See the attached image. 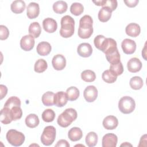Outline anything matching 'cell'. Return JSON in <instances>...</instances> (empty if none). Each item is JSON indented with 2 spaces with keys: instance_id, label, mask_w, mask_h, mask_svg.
Here are the masks:
<instances>
[{
  "instance_id": "d6986e66",
  "label": "cell",
  "mask_w": 147,
  "mask_h": 147,
  "mask_svg": "<svg viewBox=\"0 0 147 147\" xmlns=\"http://www.w3.org/2000/svg\"><path fill=\"white\" fill-rule=\"evenodd\" d=\"M52 49L51 44L46 41H42L38 44L36 51L37 53L42 56H47L49 54Z\"/></svg>"
},
{
  "instance_id": "4dcf8cb0",
  "label": "cell",
  "mask_w": 147,
  "mask_h": 147,
  "mask_svg": "<svg viewBox=\"0 0 147 147\" xmlns=\"http://www.w3.org/2000/svg\"><path fill=\"white\" fill-rule=\"evenodd\" d=\"M143 80L140 76H133L130 80L129 84L130 87L135 90H138L141 89L143 86Z\"/></svg>"
},
{
  "instance_id": "60d3db41",
  "label": "cell",
  "mask_w": 147,
  "mask_h": 147,
  "mask_svg": "<svg viewBox=\"0 0 147 147\" xmlns=\"http://www.w3.org/2000/svg\"><path fill=\"white\" fill-rule=\"evenodd\" d=\"M117 5L118 3L116 0H104L102 6L109 7L113 11L117 9Z\"/></svg>"
},
{
  "instance_id": "d6a6232c",
  "label": "cell",
  "mask_w": 147,
  "mask_h": 147,
  "mask_svg": "<svg viewBox=\"0 0 147 147\" xmlns=\"http://www.w3.org/2000/svg\"><path fill=\"white\" fill-rule=\"evenodd\" d=\"M81 78L86 82H92L95 80L96 75L93 71L86 69L81 73Z\"/></svg>"
},
{
  "instance_id": "d4e9b609",
  "label": "cell",
  "mask_w": 147,
  "mask_h": 147,
  "mask_svg": "<svg viewBox=\"0 0 147 147\" xmlns=\"http://www.w3.org/2000/svg\"><path fill=\"white\" fill-rule=\"evenodd\" d=\"M0 119L1 122L5 125H7L11 122L13 120L11 117L9 108L4 106L3 108L1 110Z\"/></svg>"
},
{
  "instance_id": "836d02e7",
  "label": "cell",
  "mask_w": 147,
  "mask_h": 147,
  "mask_svg": "<svg viewBox=\"0 0 147 147\" xmlns=\"http://www.w3.org/2000/svg\"><path fill=\"white\" fill-rule=\"evenodd\" d=\"M48 67V64L47 61L42 59H40L37 60L34 66V70L37 73H41L44 72Z\"/></svg>"
},
{
  "instance_id": "8992f818",
  "label": "cell",
  "mask_w": 147,
  "mask_h": 147,
  "mask_svg": "<svg viewBox=\"0 0 147 147\" xmlns=\"http://www.w3.org/2000/svg\"><path fill=\"white\" fill-rule=\"evenodd\" d=\"M34 44V38L30 34L23 36L20 40V47L25 51H31L33 48Z\"/></svg>"
},
{
  "instance_id": "ab89813d",
  "label": "cell",
  "mask_w": 147,
  "mask_h": 147,
  "mask_svg": "<svg viewBox=\"0 0 147 147\" xmlns=\"http://www.w3.org/2000/svg\"><path fill=\"white\" fill-rule=\"evenodd\" d=\"M21 106V100L20 99L15 96L10 97L5 102L4 106L7 107H11L13 106Z\"/></svg>"
},
{
  "instance_id": "6da1fadb",
  "label": "cell",
  "mask_w": 147,
  "mask_h": 147,
  "mask_svg": "<svg viewBox=\"0 0 147 147\" xmlns=\"http://www.w3.org/2000/svg\"><path fill=\"white\" fill-rule=\"evenodd\" d=\"M60 24V36L64 38L71 37L74 34L75 30V21L74 18L68 15L64 16L62 17Z\"/></svg>"
},
{
  "instance_id": "7c38bea8",
  "label": "cell",
  "mask_w": 147,
  "mask_h": 147,
  "mask_svg": "<svg viewBox=\"0 0 147 147\" xmlns=\"http://www.w3.org/2000/svg\"><path fill=\"white\" fill-rule=\"evenodd\" d=\"M103 126L107 130L115 129L118 125V121L116 117L114 115H108L103 121Z\"/></svg>"
},
{
  "instance_id": "f1b7e54d",
  "label": "cell",
  "mask_w": 147,
  "mask_h": 147,
  "mask_svg": "<svg viewBox=\"0 0 147 147\" xmlns=\"http://www.w3.org/2000/svg\"><path fill=\"white\" fill-rule=\"evenodd\" d=\"M55 94L52 91H47L42 96V102L46 106H51L54 105Z\"/></svg>"
},
{
  "instance_id": "e0dca14e",
  "label": "cell",
  "mask_w": 147,
  "mask_h": 147,
  "mask_svg": "<svg viewBox=\"0 0 147 147\" xmlns=\"http://www.w3.org/2000/svg\"><path fill=\"white\" fill-rule=\"evenodd\" d=\"M68 100L66 93L63 91H59L55 94L54 105L57 107H61L67 104Z\"/></svg>"
},
{
  "instance_id": "e575fe53",
  "label": "cell",
  "mask_w": 147,
  "mask_h": 147,
  "mask_svg": "<svg viewBox=\"0 0 147 147\" xmlns=\"http://www.w3.org/2000/svg\"><path fill=\"white\" fill-rule=\"evenodd\" d=\"M9 109H10V114H11V117L13 121H17L18 119H20L22 117V110L20 106H15L10 107Z\"/></svg>"
},
{
  "instance_id": "2e32d148",
  "label": "cell",
  "mask_w": 147,
  "mask_h": 147,
  "mask_svg": "<svg viewBox=\"0 0 147 147\" xmlns=\"http://www.w3.org/2000/svg\"><path fill=\"white\" fill-rule=\"evenodd\" d=\"M117 48V44L115 40L111 38H106L103 41L99 50L106 53V52Z\"/></svg>"
},
{
  "instance_id": "1f68e13d",
  "label": "cell",
  "mask_w": 147,
  "mask_h": 147,
  "mask_svg": "<svg viewBox=\"0 0 147 147\" xmlns=\"http://www.w3.org/2000/svg\"><path fill=\"white\" fill-rule=\"evenodd\" d=\"M85 141L88 147H94L98 142V135L94 131H90L87 134Z\"/></svg>"
},
{
  "instance_id": "5bb4252c",
  "label": "cell",
  "mask_w": 147,
  "mask_h": 147,
  "mask_svg": "<svg viewBox=\"0 0 147 147\" xmlns=\"http://www.w3.org/2000/svg\"><path fill=\"white\" fill-rule=\"evenodd\" d=\"M142 65L141 61L137 57L130 59L127 63L128 71L132 73H136L140 71L142 68Z\"/></svg>"
},
{
  "instance_id": "4316f807",
  "label": "cell",
  "mask_w": 147,
  "mask_h": 147,
  "mask_svg": "<svg viewBox=\"0 0 147 147\" xmlns=\"http://www.w3.org/2000/svg\"><path fill=\"white\" fill-rule=\"evenodd\" d=\"M28 32L30 35L32 36L34 38L38 37L41 32V28L39 23L37 22L31 23L29 26Z\"/></svg>"
},
{
  "instance_id": "ee69618b",
  "label": "cell",
  "mask_w": 147,
  "mask_h": 147,
  "mask_svg": "<svg viewBox=\"0 0 147 147\" xmlns=\"http://www.w3.org/2000/svg\"><path fill=\"white\" fill-rule=\"evenodd\" d=\"M7 93V88L6 86L1 84L0 85V99H2Z\"/></svg>"
},
{
  "instance_id": "484cf974",
  "label": "cell",
  "mask_w": 147,
  "mask_h": 147,
  "mask_svg": "<svg viewBox=\"0 0 147 147\" xmlns=\"http://www.w3.org/2000/svg\"><path fill=\"white\" fill-rule=\"evenodd\" d=\"M25 124L30 128H34L37 126L40 121L38 116L35 114H30L25 118Z\"/></svg>"
},
{
  "instance_id": "7a4b0ae2",
  "label": "cell",
  "mask_w": 147,
  "mask_h": 147,
  "mask_svg": "<svg viewBox=\"0 0 147 147\" xmlns=\"http://www.w3.org/2000/svg\"><path fill=\"white\" fill-rule=\"evenodd\" d=\"M77 112L74 109H67L59 115L57 122L60 126L67 127L77 118Z\"/></svg>"
},
{
  "instance_id": "7bdbcfd3",
  "label": "cell",
  "mask_w": 147,
  "mask_h": 147,
  "mask_svg": "<svg viewBox=\"0 0 147 147\" xmlns=\"http://www.w3.org/2000/svg\"><path fill=\"white\" fill-rule=\"evenodd\" d=\"M105 38H106V37L104 36L101 35V34L98 35L95 37V38L94 40V45L99 50L101 47V45H102L103 41L105 40Z\"/></svg>"
},
{
  "instance_id": "ffe728a7",
  "label": "cell",
  "mask_w": 147,
  "mask_h": 147,
  "mask_svg": "<svg viewBox=\"0 0 147 147\" xmlns=\"http://www.w3.org/2000/svg\"><path fill=\"white\" fill-rule=\"evenodd\" d=\"M106 58L107 60L111 64H115L117 63L120 61V54L118 52L117 48L113 49L110 51L107 52L105 53Z\"/></svg>"
},
{
  "instance_id": "5b68a950",
  "label": "cell",
  "mask_w": 147,
  "mask_h": 147,
  "mask_svg": "<svg viewBox=\"0 0 147 147\" xmlns=\"http://www.w3.org/2000/svg\"><path fill=\"white\" fill-rule=\"evenodd\" d=\"M56 138V129L53 126H46L41 136V141L45 146H49L53 144Z\"/></svg>"
},
{
  "instance_id": "3957f363",
  "label": "cell",
  "mask_w": 147,
  "mask_h": 147,
  "mask_svg": "<svg viewBox=\"0 0 147 147\" xmlns=\"http://www.w3.org/2000/svg\"><path fill=\"white\" fill-rule=\"evenodd\" d=\"M136 107L134 100L130 96H125L122 97L118 102V109L123 114H127L132 113Z\"/></svg>"
},
{
  "instance_id": "c3c4849f",
  "label": "cell",
  "mask_w": 147,
  "mask_h": 147,
  "mask_svg": "<svg viewBox=\"0 0 147 147\" xmlns=\"http://www.w3.org/2000/svg\"><path fill=\"white\" fill-rule=\"evenodd\" d=\"M145 49H146V43H145V47H144V49H143V51H142V56H143L144 59H145V60H146V57H145V56H146V53H145Z\"/></svg>"
},
{
  "instance_id": "cb8c5ba5",
  "label": "cell",
  "mask_w": 147,
  "mask_h": 147,
  "mask_svg": "<svg viewBox=\"0 0 147 147\" xmlns=\"http://www.w3.org/2000/svg\"><path fill=\"white\" fill-rule=\"evenodd\" d=\"M112 11L107 7H103L100 9L98 13V19L102 22H106L108 21L111 17Z\"/></svg>"
},
{
  "instance_id": "52a82bcc",
  "label": "cell",
  "mask_w": 147,
  "mask_h": 147,
  "mask_svg": "<svg viewBox=\"0 0 147 147\" xmlns=\"http://www.w3.org/2000/svg\"><path fill=\"white\" fill-rule=\"evenodd\" d=\"M83 96L88 102H92L98 96V90L94 86H88L84 90Z\"/></svg>"
},
{
  "instance_id": "7dc6e473",
  "label": "cell",
  "mask_w": 147,
  "mask_h": 147,
  "mask_svg": "<svg viewBox=\"0 0 147 147\" xmlns=\"http://www.w3.org/2000/svg\"><path fill=\"white\" fill-rule=\"evenodd\" d=\"M104 0H100V1H93L92 2L94 3L96 6H102L103 4Z\"/></svg>"
},
{
  "instance_id": "f546056e",
  "label": "cell",
  "mask_w": 147,
  "mask_h": 147,
  "mask_svg": "<svg viewBox=\"0 0 147 147\" xmlns=\"http://www.w3.org/2000/svg\"><path fill=\"white\" fill-rule=\"evenodd\" d=\"M66 94L69 100L74 101L79 98L80 92L77 87L71 86L67 89Z\"/></svg>"
},
{
  "instance_id": "7402d4cb",
  "label": "cell",
  "mask_w": 147,
  "mask_h": 147,
  "mask_svg": "<svg viewBox=\"0 0 147 147\" xmlns=\"http://www.w3.org/2000/svg\"><path fill=\"white\" fill-rule=\"evenodd\" d=\"M93 20L92 17L89 15H85L83 16L79 21V28L82 29H92Z\"/></svg>"
},
{
  "instance_id": "8d00e7d4",
  "label": "cell",
  "mask_w": 147,
  "mask_h": 147,
  "mask_svg": "<svg viewBox=\"0 0 147 147\" xmlns=\"http://www.w3.org/2000/svg\"><path fill=\"white\" fill-rule=\"evenodd\" d=\"M109 70L115 76H118L119 75H121L123 72V65L121 61L115 64H112L110 66Z\"/></svg>"
},
{
  "instance_id": "ba28073f",
  "label": "cell",
  "mask_w": 147,
  "mask_h": 147,
  "mask_svg": "<svg viewBox=\"0 0 147 147\" xmlns=\"http://www.w3.org/2000/svg\"><path fill=\"white\" fill-rule=\"evenodd\" d=\"M118 142V137L114 133L106 134L102 138V147H115Z\"/></svg>"
},
{
  "instance_id": "b9f144b4",
  "label": "cell",
  "mask_w": 147,
  "mask_h": 147,
  "mask_svg": "<svg viewBox=\"0 0 147 147\" xmlns=\"http://www.w3.org/2000/svg\"><path fill=\"white\" fill-rule=\"evenodd\" d=\"M9 36L8 28L3 25H0V39L1 40H6Z\"/></svg>"
},
{
  "instance_id": "ac0fdd59",
  "label": "cell",
  "mask_w": 147,
  "mask_h": 147,
  "mask_svg": "<svg viewBox=\"0 0 147 147\" xmlns=\"http://www.w3.org/2000/svg\"><path fill=\"white\" fill-rule=\"evenodd\" d=\"M125 32L129 36L136 37L140 34L141 28L138 24L136 23H130L126 26Z\"/></svg>"
},
{
  "instance_id": "83f0119b",
  "label": "cell",
  "mask_w": 147,
  "mask_h": 147,
  "mask_svg": "<svg viewBox=\"0 0 147 147\" xmlns=\"http://www.w3.org/2000/svg\"><path fill=\"white\" fill-rule=\"evenodd\" d=\"M68 8L67 3L63 1H59L53 5V10L57 14H63L65 13Z\"/></svg>"
},
{
  "instance_id": "681fc988",
  "label": "cell",
  "mask_w": 147,
  "mask_h": 147,
  "mask_svg": "<svg viewBox=\"0 0 147 147\" xmlns=\"http://www.w3.org/2000/svg\"><path fill=\"white\" fill-rule=\"evenodd\" d=\"M132 146V145L128 143L127 142H125V143L122 144L121 145V146Z\"/></svg>"
},
{
  "instance_id": "30bf717a",
  "label": "cell",
  "mask_w": 147,
  "mask_h": 147,
  "mask_svg": "<svg viewBox=\"0 0 147 147\" xmlns=\"http://www.w3.org/2000/svg\"><path fill=\"white\" fill-rule=\"evenodd\" d=\"M52 64L54 69L57 71L63 69L66 65V60L65 57L60 54H57L54 56L52 60Z\"/></svg>"
},
{
  "instance_id": "4fadbf2b",
  "label": "cell",
  "mask_w": 147,
  "mask_h": 147,
  "mask_svg": "<svg viewBox=\"0 0 147 147\" xmlns=\"http://www.w3.org/2000/svg\"><path fill=\"white\" fill-rule=\"evenodd\" d=\"M42 26L46 32L54 33L57 28L56 21L52 18H47L42 21Z\"/></svg>"
},
{
  "instance_id": "74e56055",
  "label": "cell",
  "mask_w": 147,
  "mask_h": 147,
  "mask_svg": "<svg viewBox=\"0 0 147 147\" xmlns=\"http://www.w3.org/2000/svg\"><path fill=\"white\" fill-rule=\"evenodd\" d=\"M102 78L103 81L107 83H113L117 79V76H115L110 70L105 71L102 75Z\"/></svg>"
},
{
  "instance_id": "bcb514c9",
  "label": "cell",
  "mask_w": 147,
  "mask_h": 147,
  "mask_svg": "<svg viewBox=\"0 0 147 147\" xmlns=\"http://www.w3.org/2000/svg\"><path fill=\"white\" fill-rule=\"evenodd\" d=\"M56 147H69V144L65 140H60L55 145Z\"/></svg>"
},
{
  "instance_id": "9a60e30c",
  "label": "cell",
  "mask_w": 147,
  "mask_h": 147,
  "mask_svg": "<svg viewBox=\"0 0 147 147\" xmlns=\"http://www.w3.org/2000/svg\"><path fill=\"white\" fill-rule=\"evenodd\" d=\"M40 13L39 5L36 2H30L26 9V15L29 19H34Z\"/></svg>"
},
{
  "instance_id": "44dd1931",
  "label": "cell",
  "mask_w": 147,
  "mask_h": 147,
  "mask_svg": "<svg viewBox=\"0 0 147 147\" xmlns=\"http://www.w3.org/2000/svg\"><path fill=\"white\" fill-rule=\"evenodd\" d=\"M26 7V4L24 1L16 0L13 1L11 5L10 9L12 12L15 14H20L22 13Z\"/></svg>"
},
{
  "instance_id": "f35d334b",
  "label": "cell",
  "mask_w": 147,
  "mask_h": 147,
  "mask_svg": "<svg viewBox=\"0 0 147 147\" xmlns=\"http://www.w3.org/2000/svg\"><path fill=\"white\" fill-rule=\"evenodd\" d=\"M83 11L84 7L80 3L74 2L71 5L70 7L71 13L76 16L80 15L83 12Z\"/></svg>"
},
{
  "instance_id": "8fae6325",
  "label": "cell",
  "mask_w": 147,
  "mask_h": 147,
  "mask_svg": "<svg viewBox=\"0 0 147 147\" xmlns=\"http://www.w3.org/2000/svg\"><path fill=\"white\" fill-rule=\"evenodd\" d=\"M77 52L81 57H88L91 55L92 53V48L89 43H81L77 48Z\"/></svg>"
},
{
  "instance_id": "277c9868",
  "label": "cell",
  "mask_w": 147,
  "mask_h": 147,
  "mask_svg": "<svg viewBox=\"0 0 147 147\" xmlns=\"http://www.w3.org/2000/svg\"><path fill=\"white\" fill-rule=\"evenodd\" d=\"M8 142L14 146H21L25 141L24 134L15 129L9 130L6 136Z\"/></svg>"
},
{
  "instance_id": "9c48e42d",
  "label": "cell",
  "mask_w": 147,
  "mask_h": 147,
  "mask_svg": "<svg viewBox=\"0 0 147 147\" xmlns=\"http://www.w3.org/2000/svg\"><path fill=\"white\" fill-rule=\"evenodd\" d=\"M121 47L123 52L125 54L131 55L133 54L136 49V43L131 39L125 38L121 43Z\"/></svg>"
},
{
  "instance_id": "603a6c76",
  "label": "cell",
  "mask_w": 147,
  "mask_h": 147,
  "mask_svg": "<svg viewBox=\"0 0 147 147\" xmlns=\"http://www.w3.org/2000/svg\"><path fill=\"white\" fill-rule=\"evenodd\" d=\"M68 137L72 141H77L80 140L83 137L82 130L78 127H72L68 133Z\"/></svg>"
},
{
  "instance_id": "f6af8a7d",
  "label": "cell",
  "mask_w": 147,
  "mask_h": 147,
  "mask_svg": "<svg viewBox=\"0 0 147 147\" xmlns=\"http://www.w3.org/2000/svg\"><path fill=\"white\" fill-rule=\"evenodd\" d=\"M126 5L129 7H134L137 6L138 3V0H127L123 1Z\"/></svg>"
},
{
  "instance_id": "d590c367",
  "label": "cell",
  "mask_w": 147,
  "mask_h": 147,
  "mask_svg": "<svg viewBox=\"0 0 147 147\" xmlns=\"http://www.w3.org/2000/svg\"><path fill=\"white\" fill-rule=\"evenodd\" d=\"M55 116L56 115L54 111L50 109L45 110L41 115L42 120L46 122H52L55 119Z\"/></svg>"
}]
</instances>
